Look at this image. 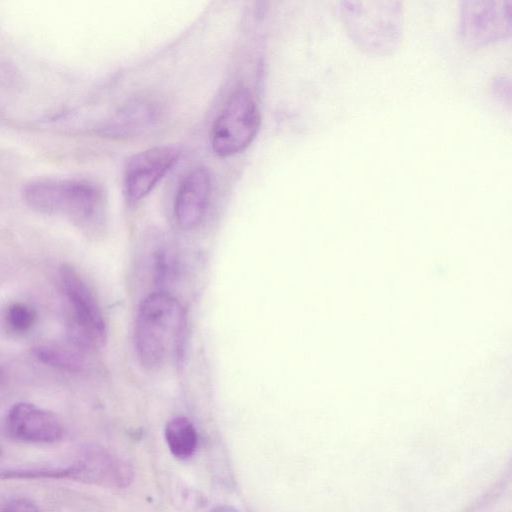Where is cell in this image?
<instances>
[{"mask_svg":"<svg viewBox=\"0 0 512 512\" xmlns=\"http://www.w3.org/2000/svg\"><path fill=\"white\" fill-rule=\"evenodd\" d=\"M186 312L172 295L158 291L140 304L135 323V348L141 364L158 370L178 361L186 336Z\"/></svg>","mask_w":512,"mask_h":512,"instance_id":"obj_1","label":"cell"},{"mask_svg":"<svg viewBox=\"0 0 512 512\" xmlns=\"http://www.w3.org/2000/svg\"><path fill=\"white\" fill-rule=\"evenodd\" d=\"M32 210L67 218L86 232H97L105 224L106 200L101 188L86 180L37 179L22 190Z\"/></svg>","mask_w":512,"mask_h":512,"instance_id":"obj_2","label":"cell"},{"mask_svg":"<svg viewBox=\"0 0 512 512\" xmlns=\"http://www.w3.org/2000/svg\"><path fill=\"white\" fill-rule=\"evenodd\" d=\"M338 11L348 36L362 51L385 56L398 48L404 27L402 2L343 0Z\"/></svg>","mask_w":512,"mask_h":512,"instance_id":"obj_3","label":"cell"},{"mask_svg":"<svg viewBox=\"0 0 512 512\" xmlns=\"http://www.w3.org/2000/svg\"><path fill=\"white\" fill-rule=\"evenodd\" d=\"M61 287L70 309L68 336L83 352L105 346L106 325L98 301L78 271L69 264L59 269Z\"/></svg>","mask_w":512,"mask_h":512,"instance_id":"obj_4","label":"cell"},{"mask_svg":"<svg viewBox=\"0 0 512 512\" xmlns=\"http://www.w3.org/2000/svg\"><path fill=\"white\" fill-rule=\"evenodd\" d=\"M260 123V112L251 92H234L212 127L213 151L227 157L245 150L256 137Z\"/></svg>","mask_w":512,"mask_h":512,"instance_id":"obj_5","label":"cell"},{"mask_svg":"<svg viewBox=\"0 0 512 512\" xmlns=\"http://www.w3.org/2000/svg\"><path fill=\"white\" fill-rule=\"evenodd\" d=\"M512 0H465L460 3L458 31L470 46L482 47L510 37Z\"/></svg>","mask_w":512,"mask_h":512,"instance_id":"obj_6","label":"cell"},{"mask_svg":"<svg viewBox=\"0 0 512 512\" xmlns=\"http://www.w3.org/2000/svg\"><path fill=\"white\" fill-rule=\"evenodd\" d=\"M179 150L158 146L133 155L124 172V187L131 200L146 196L177 162Z\"/></svg>","mask_w":512,"mask_h":512,"instance_id":"obj_7","label":"cell"},{"mask_svg":"<svg viewBox=\"0 0 512 512\" xmlns=\"http://www.w3.org/2000/svg\"><path fill=\"white\" fill-rule=\"evenodd\" d=\"M5 427L11 438L26 443H53L64 434L53 412L29 402L15 403L9 409Z\"/></svg>","mask_w":512,"mask_h":512,"instance_id":"obj_8","label":"cell"},{"mask_svg":"<svg viewBox=\"0 0 512 512\" xmlns=\"http://www.w3.org/2000/svg\"><path fill=\"white\" fill-rule=\"evenodd\" d=\"M71 467V479L87 483L122 487L131 480L130 467L98 447L88 448Z\"/></svg>","mask_w":512,"mask_h":512,"instance_id":"obj_9","label":"cell"},{"mask_svg":"<svg viewBox=\"0 0 512 512\" xmlns=\"http://www.w3.org/2000/svg\"><path fill=\"white\" fill-rule=\"evenodd\" d=\"M211 177L207 169L195 168L179 186L175 200V216L180 227L191 229L203 219L209 204Z\"/></svg>","mask_w":512,"mask_h":512,"instance_id":"obj_10","label":"cell"},{"mask_svg":"<svg viewBox=\"0 0 512 512\" xmlns=\"http://www.w3.org/2000/svg\"><path fill=\"white\" fill-rule=\"evenodd\" d=\"M159 116L157 106L149 101H132L109 121L105 130L114 136H133L150 127Z\"/></svg>","mask_w":512,"mask_h":512,"instance_id":"obj_11","label":"cell"},{"mask_svg":"<svg viewBox=\"0 0 512 512\" xmlns=\"http://www.w3.org/2000/svg\"><path fill=\"white\" fill-rule=\"evenodd\" d=\"M165 439L170 452L178 459H187L197 447V432L185 417L171 419L165 427Z\"/></svg>","mask_w":512,"mask_h":512,"instance_id":"obj_12","label":"cell"},{"mask_svg":"<svg viewBox=\"0 0 512 512\" xmlns=\"http://www.w3.org/2000/svg\"><path fill=\"white\" fill-rule=\"evenodd\" d=\"M33 354L41 363L70 373L79 372L84 365L83 357L78 352L54 345L37 346Z\"/></svg>","mask_w":512,"mask_h":512,"instance_id":"obj_13","label":"cell"},{"mask_svg":"<svg viewBox=\"0 0 512 512\" xmlns=\"http://www.w3.org/2000/svg\"><path fill=\"white\" fill-rule=\"evenodd\" d=\"M36 309L26 302H13L2 313V323L6 331L19 336L30 332L36 325Z\"/></svg>","mask_w":512,"mask_h":512,"instance_id":"obj_14","label":"cell"},{"mask_svg":"<svg viewBox=\"0 0 512 512\" xmlns=\"http://www.w3.org/2000/svg\"><path fill=\"white\" fill-rule=\"evenodd\" d=\"M71 466L57 468L9 469L1 470V479L71 478Z\"/></svg>","mask_w":512,"mask_h":512,"instance_id":"obj_15","label":"cell"},{"mask_svg":"<svg viewBox=\"0 0 512 512\" xmlns=\"http://www.w3.org/2000/svg\"><path fill=\"white\" fill-rule=\"evenodd\" d=\"M153 261L155 284L164 287L175 275V256L169 248L161 247L155 251Z\"/></svg>","mask_w":512,"mask_h":512,"instance_id":"obj_16","label":"cell"},{"mask_svg":"<svg viewBox=\"0 0 512 512\" xmlns=\"http://www.w3.org/2000/svg\"><path fill=\"white\" fill-rule=\"evenodd\" d=\"M0 512H39L36 505L28 499H13L0 508Z\"/></svg>","mask_w":512,"mask_h":512,"instance_id":"obj_17","label":"cell"},{"mask_svg":"<svg viewBox=\"0 0 512 512\" xmlns=\"http://www.w3.org/2000/svg\"><path fill=\"white\" fill-rule=\"evenodd\" d=\"M492 90L495 96L501 98L503 101L507 98V101L510 103V81L508 79L497 77L493 80Z\"/></svg>","mask_w":512,"mask_h":512,"instance_id":"obj_18","label":"cell"},{"mask_svg":"<svg viewBox=\"0 0 512 512\" xmlns=\"http://www.w3.org/2000/svg\"><path fill=\"white\" fill-rule=\"evenodd\" d=\"M210 512H238L233 507L228 505H221L217 506L214 509H212Z\"/></svg>","mask_w":512,"mask_h":512,"instance_id":"obj_19","label":"cell"},{"mask_svg":"<svg viewBox=\"0 0 512 512\" xmlns=\"http://www.w3.org/2000/svg\"><path fill=\"white\" fill-rule=\"evenodd\" d=\"M2 380H3V372L0 369V383L2 382Z\"/></svg>","mask_w":512,"mask_h":512,"instance_id":"obj_20","label":"cell"},{"mask_svg":"<svg viewBox=\"0 0 512 512\" xmlns=\"http://www.w3.org/2000/svg\"><path fill=\"white\" fill-rule=\"evenodd\" d=\"M0 457H1V449H0Z\"/></svg>","mask_w":512,"mask_h":512,"instance_id":"obj_21","label":"cell"}]
</instances>
